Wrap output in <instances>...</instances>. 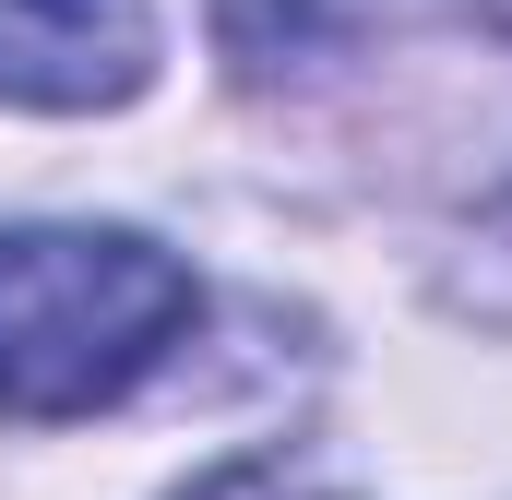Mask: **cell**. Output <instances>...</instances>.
I'll list each match as a JSON object with an SVG mask.
<instances>
[{
    "label": "cell",
    "mask_w": 512,
    "mask_h": 500,
    "mask_svg": "<svg viewBox=\"0 0 512 500\" xmlns=\"http://www.w3.org/2000/svg\"><path fill=\"white\" fill-rule=\"evenodd\" d=\"M191 500H334V489H310V477H286V465H227V477H203Z\"/></svg>",
    "instance_id": "3957f363"
},
{
    "label": "cell",
    "mask_w": 512,
    "mask_h": 500,
    "mask_svg": "<svg viewBox=\"0 0 512 500\" xmlns=\"http://www.w3.org/2000/svg\"><path fill=\"white\" fill-rule=\"evenodd\" d=\"M191 262L143 227H0V417H96L191 334Z\"/></svg>",
    "instance_id": "6da1fadb"
},
{
    "label": "cell",
    "mask_w": 512,
    "mask_h": 500,
    "mask_svg": "<svg viewBox=\"0 0 512 500\" xmlns=\"http://www.w3.org/2000/svg\"><path fill=\"white\" fill-rule=\"evenodd\" d=\"M155 84L143 0H0V108H120Z\"/></svg>",
    "instance_id": "7a4b0ae2"
}]
</instances>
